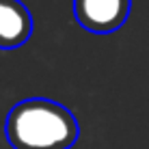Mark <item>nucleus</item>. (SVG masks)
<instances>
[{"instance_id": "1", "label": "nucleus", "mask_w": 149, "mask_h": 149, "mask_svg": "<svg viewBox=\"0 0 149 149\" xmlns=\"http://www.w3.org/2000/svg\"><path fill=\"white\" fill-rule=\"evenodd\" d=\"M4 132L13 149H69L78 141L80 127L63 104L30 97L9 110Z\"/></svg>"}, {"instance_id": "2", "label": "nucleus", "mask_w": 149, "mask_h": 149, "mask_svg": "<svg viewBox=\"0 0 149 149\" xmlns=\"http://www.w3.org/2000/svg\"><path fill=\"white\" fill-rule=\"evenodd\" d=\"M132 0H74V15L84 30L110 35L125 24Z\"/></svg>"}, {"instance_id": "3", "label": "nucleus", "mask_w": 149, "mask_h": 149, "mask_svg": "<svg viewBox=\"0 0 149 149\" xmlns=\"http://www.w3.org/2000/svg\"><path fill=\"white\" fill-rule=\"evenodd\" d=\"M33 15L22 0H0V50H15L30 39Z\"/></svg>"}]
</instances>
